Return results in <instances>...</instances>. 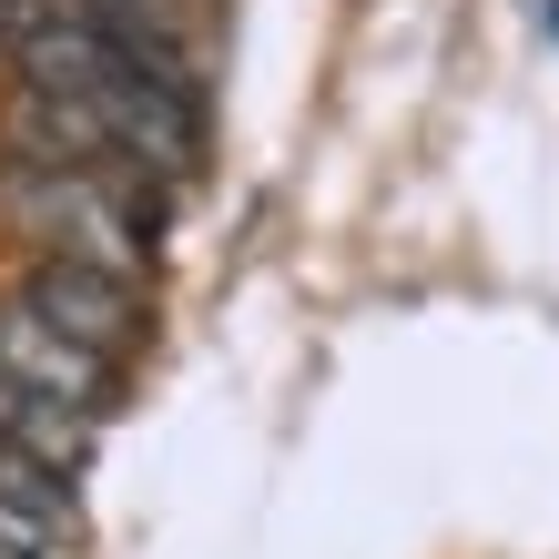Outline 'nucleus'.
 Instances as JSON below:
<instances>
[{
    "mask_svg": "<svg viewBox=\"0 0 559 559\" xmlns=\"http://www.w3.org/2000/svg\"><path fill=\"white\" fill-rule=\"evenodd\" d=\"M41 325H61L72 346H92V356H133V336H143V285L133 275H103V265H61V254H31V275L11 285Z\"/></svg>",
    "mask_w": 559,
    "mask_h": 559,
    "instance_id": "obj_2",
    "label": "nucleus"
},
{
    "mask_svg": "<svg viewBox=\"0 0 559 559\" xmlns=\"http://www.w3.org/2000/svg\"><path fill=\"white\" fill-rule=\"evenodd\" d=\"M0 559H11V549H0Z\"/></svg>",
    "mask_w": 559,
    "mask_h": 559,
    "instance_id": "obj_6",
    "label": "nucleus"
},
{
    "mask_svg": "<svg viewBox=\"0 0 559 559\" xmlns=\"http://www.w3.org/2000/svg\"><path fill=\"white\" fill-rule=\"evenodd\" d=\"M0 549L11 559H72V478L0 448Z\"/></svg>",
    "mask_w": 559,
    "mask_h": 559,
    "instance_id": "obj_5",
    "label": "nucleus"
},
{
    "mask_svg": "<svg viewBox=\"0 0 559 559\" xmlns=\"http://www.w3.org/2000/svg\"><path fill=\"white\" fill-rule=\"evenodd\" d=\"M0 214L21 224L61 265H103V275H153V183L143 174H51V163L0 153Z\"/></svg>",
    "mask_w": 559,
    "mask_h": 559,
    "instance_id": "obj_1",
    "label": "nucleus"
},
{
    "mask_svg": "<svg viewBox=\"0 0 559 559\" xmlns=\"http://www.w3.org/2000/svg\"><path fill=\"white\" fill-rule=\"evenodd\" d=\"M0 153L11 163H51V174H133L112 143V122L92 92H41V82H21L11 103H0Z\"/></svg>",
    "mask_w": 559,
    "mask_h": 559,
    "instance_id": "obj_3",
    "label": "nucleus"
},
{
    "mask_svg": "<svg viewBox=\"0 0 559 559\" xmlns=\"http://www.w3.org/2000/svg\"><path fill=\"white\" fill-rule=\"evenodd\" d=\"M0 377L103 427V407H112V377H122V367H112V356H92V346H72L61 325H41V316L21 306V295H0Z\"/></svg>",
    "mask_w": 559,
    "mask_h": 559,
    "instance_id": "obj_4",
    "label": "nucleus"
}]
</instances>
